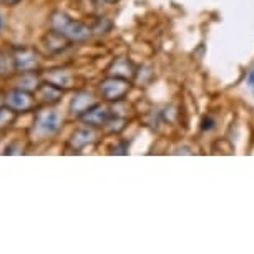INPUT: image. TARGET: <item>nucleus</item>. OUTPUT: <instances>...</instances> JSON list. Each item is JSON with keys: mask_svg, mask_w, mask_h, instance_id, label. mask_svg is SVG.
<instances>
[{"mask_svg": "<svg viewBox=\"0 0 254 254\" xmlns=\"http://www.w3.org/2000/svg\"><path fill=\"white\" fill-rule=\"evenodd\" d=\"M50 27L52 30L62 33L68 38L70 42H85L92 35V28H88L85 23L78 20H73L64 12H54L50 17Z\"/></svg>", "mask_w": 254, "mask_h": 254, "instance_id": "1", "label": "nucleus"}, {"mask_svg": "<svg viewBox=\"0 0 254 254\" xmlns=\"http://www.w3.org/2000/svg\"><path fill=\"white\" fill-rule=\"evenodd\" d=\"M60 128V117L55 110L44 108L38 110L33 118V125L30 128V136L33 140H47L54 136Z\"/></svg>", "mask_w": 254, "mask_h": 254, "instance_id": "2", "label": "nucleus"}, {"mask_svg": "<svg viewBox=\"0 0 254 254\" xmlns=\"http://www.w3.org/2000/svg\"><path fill=\"white\" fill-rule=\"evenodd\" d=\"M128 90H130V81L127 78H120V76H112L105 78L100 83V93L108 102H120L127 97Z\"/></svg>", "mask_w": 254, "mask_h": 254, "instance_id": "3", "label": "nucleus"}, {"mask_svg": "<svg viewBox=\"0 0 254 254\" xmlns=\"http://www.w3.org/2000/svg\"><path fill=\"white\" fill-rule=\"evenodd\" d=\"M13 59H15L17 73H25V71H35L40 65L38 54L30 47H15L12 50Z\"/></svg>", "mask_w": 254, "mask_h": 254, "instance_id": "4", "label": "nucleus"}, {"mask_svg": "<svg viewBox=\"0 0 254 254\" xmlns=\"http://www.w3.org/2000/svg\"><path fill=\"white\" fill-rule=\"evenodd\" d=\"M5 105H8L12 110H15L17 113H27L32 108H35V97L30 92L15 88L5 95Z\"/></svg>", "mask_w": 254, "mask_h": 254, "instance_id": "5", "label": "nucleus"}, {"mask_svg": "<svg viewBox=\"0 0 254 254\" xmlns=\"http://www.w3.org/2000/svg\"><path fill=\"white\" fill-rule=\"evenodd\" d=\"M95 105H98V103H97V98H95L92 93L78 92V93H75V97L71 98V102H70V113L73 115V117H81V115L87 113L90 108H93Z\"/></svg>", "mask_w": 254, "mask_h": 254, "instance_id": "6", "label": "nucleus"}, {"mask_svg": "<svg viewBox=\"0 0 254 254\" xmlns=\"http://www.w3.org/2000/svg\"><path fill=\"white\" fill-rule=\"evenodd\" d=\"M35 97L40 100L42 103L54 105L64 97V88L57 87V85L50 83V81H45V83H40V87L37 88Z\"/></svg>", "mask_w": 254, "mask_h": 254, "instance_id": "7", "label": "nucleus"}, {"mask_svg": "<svg viewBox=\"0 0 254 254\" xmlns=\"http://www.w3.org/2000/svg\"><path fill=\"white\" fill-rule=\"evenodd\" d=\"M80 118L87 125H90V127H105V123L108 122L110 115H108L107 108L100 107V105H95L93 108H90L88 112L85 115H81Z\"/></svg>", "mask_w": 254, "mask_h": 254, "instance_id": "8", "label": "nucleus"}, {"mask_svg": "<svg viewBox=\"0 0 254 254\" xmlns=\"http://www.w3.org/2000/svg\"><path fill=\"white\" fill-rule=\"evenodd\" d=\"M42 42H44V45H45L47 50L52 52V54H57V52L65 50L66 47H68V42L70 40L66 37L62 35V33L52 30V32L47 33L44 38H42Z\"/></svg>", "mask_w": 254, "mask_h": 254, "instance_id": "9", "label": "nucleus"}, {"mask_svg": "<svg viewBox=\"0 0 254 254\" xmlns=\"http://www.w3.org/2000/svg\"><path fill=\"white\" fill-rule=\"evenodd\" d=\"M112 76H120V78H127L130 80L135 76V66L128 59H118L115 60L108 71Z\"/></svg>", "mask_w": 254, "mask_h": 254, "instance_id": "10", "label": "nucleus"}, {"mask_svg": "<svg viewBox=\"0 0 254 254\" xmlns=\"http://www.w3.org/2000/svg\"><path fill=\"white\" fill-rule=\"evenodd\" d=\"M95 141V133L88 128H80L76 130L73 135H71V140H70V146L75 148V150H83L85 146L92 145Z\"/></svg>", "mask_w": 254, "mask_h": 254, "instance_id": "11", "label": "nucleus"}, {"mask_svg": "<svg viewBox=\"0 0 254 254\" xmlns=\"http://www.w3.org/2000/svg\"><path fill=\"white\" fill-rule=\"evenodd\" d=\"M38 87H40V80H38V75L35 71H25V73H20V78L17 81V88L33 93V92H37Z\"/></svg>", "mask_w": 254, "mask_h": 254, "instance_id": "12", "label": "nucleus"}, {"mask_svg": "<svg viewBox=\"0 0 254 254\" xmlns=\"http://www.w3.org/2000/svg\"><path fill=\"white\" fill-rule=\"evenodd\" d=\"M47 81H50V83H54L57 87L65 90L71 85V75L66 70H62V68L50 70L49 75H47Z\"/></svg>", "mask_w": 254, "mask_h": 254, "instance_id": "13", "label": "nucleus"}, {"mask_svg": "<svg viewBox=\"0 0 254 254\" xmlns=\"http://www.w3.org/2000/svg\"><path fill=\"white\" fill-rule=\"evenodd\" d=\"M13 73H17V66H15V59L13 54L10 52H2L0 54V75L2 76H12Z\"/></svg>", "mask_w": 254, "mask_h": 254, "instance_id": "14", "label": "nucleus"}, {"mask_svg": "<svg viewBox=\"0 0 254 254\" xmlns=\"http://www.w3.org/2000/svg\"><path fill=\"white\" fill-rule=\"evenodd\" d=\"M17 112L12 110L8 105H2L0 107V133L8 130L13 123H15V118H17Z\"/></svg>", "mask_w": 254, "mask_h": 254, "instance_id": "15", "label": "nucleus"}, {"mask_svg": "<svg viewBox=\"0 0 254 254\" xmlns=\"http://www.w3.org/2000/svg\"><path fill=\"white\" fill-rule=\"evenodd\" d=\"M105 128H107V131H110V133H118L120 130L125 128V120L118 118V117H115L112 120L108 118V122L105 123Z\"/></svg>", "mask_w": 254, "mask_h": 254, "instance_id": "16", "label": "nucleus"}, {"mask_svg": "<svg viewBox=\"0 0 254 254\" xmlns=\"http://www.w3.org/2000/svg\"><path fill=\"white\" fill-rule=\"evenodd\" d=\"M18 2H20V0H0V3H3V5H7V7H13V5H17Z\"/></svg>", "mask_w": 254, "mask_h": 254, "instance_id": "17", "label": "nucleus"}, {"mask_svg": "<svg viewBox=\"0 0 254 254\" xmlns=\"http://www.w3.org/2000/svg\"><path fill=\"white\" fill-rule=\"evenodd\" d=\"M248 85L251 88H254V70L249 71V75H248Z\"/></svg>", "mask_w": 254, "mask_h": 254, "instance_id": "18", "label": "nucleus"}, {"mask_svg": "<svg viewBox=\"0 0 254 254\" xmlns=\"http://www.w3.org/2000/svg\"><path fill=\"white\" fill-rule=\"evenodd\" d=\"M102 2H105V3H115L117 0H102Z\"/></svg>", "mask_w": 254, "mask_h": 254, "instance_id": "19", "label": "nucleus"}, {"mask_svg": "<svg viewBox=\"0 0 254 254\" xmlns=\"http://www.w3.org/2000/svg\"><path fill=\"white\" fill-rule=\"evenodd\" d=\"M0 28H2V18H0Z\"/></svg>", "mask_w": 254, "mask_h": 254, "instance_id": "20", "label": "nucleus"}]
</instances>
